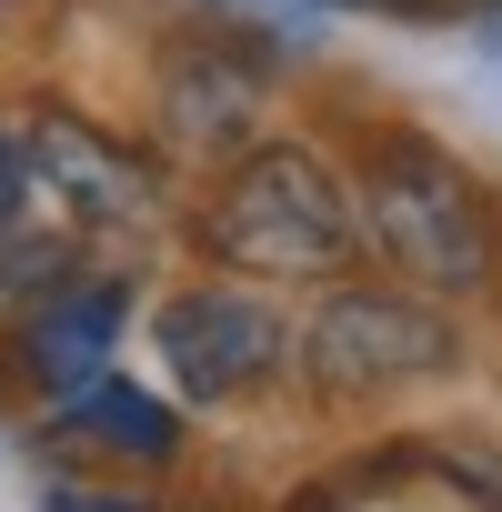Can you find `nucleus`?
Segmentation results:
<instances>
[{"mask_svg": "<svg viewBox=\"0 0 502 512\" xmlns=\"http://www.w3.org/2000/svg\"><path fill=\"white\" fill-rule=\"evenodd\" d=\"M201 241H211V262L262 272V282H332L362 262V201L312 141H251L221 171Z\"/></svg>", "mask_w": 502, "mask_h": 512, "instance_id": "1", "label": "nucleus"}, {"mask_svg": "<svg viewBox=\"0 0 502 512\" xmlns=\"http://www.w3.org/2000/svg\"><path fill=\"white\" fill-rule=\"evenodd\" d=\"M352 201H362V251L392 282H412V292H482L492 282V191L442 141L372 131Z\"/></svg>", "mask_w": 502, "mask_h": 512, "instance_id": "2", "label": "nucleus"}, {"mask_svg": "<svg viewBox=\"0 0 502 512\" xmlns=\"http://www.w3.org/2000/svg\"><path fill=\"white\" fill-rule=\"evenodd\" d=\"M452 362H462V322L442 312V292H412V282H332L322 312L302 322V372L342 402L432 382Z\"/></svg>", "mask_w": 502, "mask_h": 512, "instance_id": "3", "label": "nucleus"}, {"mask_svg": "<svg viewBox=\"0 0 502 512\" xmlns=\"http://www.w3.org/2000/svg\"><path fill=\"white\" fill-rule=\"evenodd\" d=\"M151 332H161V362H171V382L191 402H251L282 372V352H292L282 312L262 292H231V282H201V292L161 302Z\"/></svg>", "mask_w": 502, "mask_h": 512, "instance_id": "4", "label": "nucleus"}, {"mask_svg": "<svg viewBox=\"0 0 502 512\" xmlns=\"http://www.w3.org/2000/svg\"><path fill=\"white\" fill-rule=\"evenodd\" d=\"M21 151H31V191H51L81 231H141L161 211L151 161L131 141H111L101 121H81V111H31Z\"/></svg>", "mask_w": 502, "mask_h": 512, "instance_id": "5", "label": "nucleus"}, {"mask_svg": "<svg viewBox=\"0 0 502 512\" xmlns=\"http://www.w3.org/2000/svg\"><path fill=\"white\" fill-rule=\"evenodd\" d=\"M121 322H131V292H121V282H51V292L31 302V322H21V372L71 402L81 382L111 372Z\"/></svg>", "mask_w": 502, "mask_h": 512, "instance_id": "6", "label": "nucleus"}, {"mask_svg": "<svg viewBox=\"0 0 502 512\" xmlns=\"http://www.w3.org/2000/svg\"><path fill=\"white\" fill-rule=\"evenodd\" d=\"M251 111H262V61H231V41H181L171 71H161V121L171 141L191 151H241L251 141Z\"/></svg>", "mask_w": 502, "mask_h": 512, "instance_id": "7", "label": "nucleus"}, {"mask_svg": "<svg viewBox=\"0 0 502 512\" xmlns=\"http://www.w3.org/2000/svg\"><path fill=\"white\" fill-rule=\"evenodd\" d=\"M61 442L71 452H101V462H171L181 452V422H171V402H151V392H131V382H81L71 402H61Z\"/></svg>", "mask_w": 502, "mask_h": 512, "instance_id": "8", "label": "nucleus"}, {"mask_svg": "<svg viewBox=\"0 0 502 512\" xmlns=\"http://www.w3.org/2000/svg\"><path fill=\"white\" fill-rule=\"evenodd\" d=\"M21 201H31V151L0 131V241H11V221H21Z\"/></svg>", "mask_w": 502, "mask_h": 512, "instance_id": "9", "label": "nucleus"}, {"mask_svg": "<svg viewBox=\"0 0 502 512\" xmlns=\"http://www.w3.org/2000/svg\"><path fill=\"white\" fill-rule=\"evenodd\" d=\"M362 11H392V21H462L482 0H362Z\"/></svg>", "mask_w": 502, "mask_h": 512, "instance_id": "10", "label": "nucleus"}, {"mask_svg": "<svg viewBox=\"0 0 502 512\" xmlns=\"http://www.w3.org/2000/svg\"><path fill=\"white\" fill-rule=\"evenodd\" d=\"M51 512H141V502H121V492H61Z\"/></svg>", "mask_w": 502, "mask_h": 512, "instance_id": "11", "label": "nucleus"}, {"mask_svg": "<svg viewBox=\"0 0 502 512\" xmlns=\"http://www.w3.org/2000/svg\"><path fill=\"white\" fill-rule=\"evenodd\" d=\"M0 11H11V0H0Z\"/></svg>", "mask_w": 502, "mask_h": 512, "instance_id": "12", "label": "nucleus"}]
</instances>
